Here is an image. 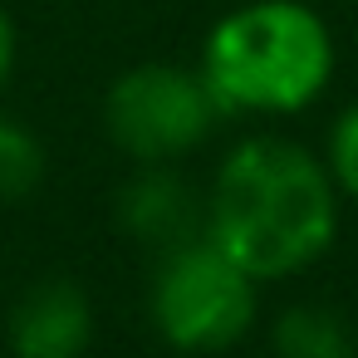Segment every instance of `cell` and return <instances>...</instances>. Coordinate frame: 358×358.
I'll return each instance as SVG.
<instances>
[{
	"label": "cell",
	"instance_id": "6da1fadb",
	"mask_svg": "<svg viewBox=\"0 0 358 358\" xmlns=\"http://www.w3.org/2000/svg\"><path fill=\"white\" fill-rule=\"evenodd\" d=\"M338 231L329 167L285 138H245L216 172L206 236L250 275L280 280L314 265Z\"/></svg>",
	"mask_w": 358,
	"mask_h": 358
},
{
	"label": "cell",
	"instance_id": "7a4b0ae2",
	"mask_svg": "<svg viewBox=\"0 0 358 358\" xmlns=\"http://www.w3.org/2000/svg\"><path fill=\"white\" fill-rule=\"evenodd\" d=\"M334 74V35L304 0H250L201 45V79L221 113H299Z\"/></svg>",
	"mask_w": 358,
	"mask_h": 358
},
{
	"label": "cell",
	"instance_id": "3957f363",
	"mask_svg": "<svg viewBox=\"0 0 358 358\" xmlns=\"http://www.w3.org/2000/svg\"><path fill=\"white\" fill-rule=\"evenodd\" d=\"M152 324L182 353L231 348L255 319V280L201 231L172 250L152 275Z\"/></svg>",
	"mask_w": 358,
	"mask_h": 358
},
{
	"label": "cell",
	"instance_id": "277c9868",
	"mask_svg": "<svg viewBox=\"0 0 358 358\" xmlns=\"http://www.w3.org/2000/svg\"><path fill=\"white\" fill-rule=\"evenodd\" d=\"M221 103L211 99L206 79L177 64H138L113 79L103 99L108 138L138 162H172L206 143Z\"/></svg>",
	"mask_w": 358,
	"mask_h": 358
},
{
	"label": "cell",
	"instance_id": "5b68a950",
	"mask_svg": "<svg viewBox=\"0 0 358 358\" xmlns=\"http://www.w3.org/2000/svg\"><path fill=\"white\" fill-rule=\"evenodd\" d=\"M15 358H79L94 343V304L74 280H40L10 309Z\"/></svg>",
	"mask_w": 358,
	"mask_h": 358
},
{
	"label": "cell",
	"instance_id": "8992f818",
	"mask_svg": "<svg viewBox=\"0 0 358 358\" xmlns=\"http://www.w3.org/2000/svg\"><path fill=\"white\" fill-rule=\"evenodd\" d=\"M118 226L152 250H172L206 231V211L177 172L148 167L118 192Z\"/></svg>",
	"mask_w": 358,
	"mask_h": 358
},
{
	"label": "cell",
	"instance_id": "52a82bcc",
	"mask_svg": "<svg viewBox=\"0 0 358 358\" xmlns=\"http://www.w3.org/2000/svg\"><path fill=\"white\" fill-rule=\"evenodd\" d=\"M275 358H353L348 319L329 304H294L270 329Z\"/></svg>",
	"mask_w": 358,
	"mask_h": 358
},
{
	"label": "cell",
	"instance_id": "ba28073f",
	"mask_svg": "<svg viewBox=\"0 0 358 358\" xmlns=\"http://www.w3.org/2000/svg\"><path fill=\"white\" fill-rule=\"evenodd\" d=\"M45 182V148L40 138L20 123L0 113V201H20Z\"/></svg>",
	"mask_w": 358,
	"mask_h": 358
},
{
	"label": "cell",
	"instance_id": "9c48e42d",
	"mask_svg": "<svg viewBox=\"0 0 358 358\" xmlns=\"http://www.w3.org/2000/svg\"><path fill=\"white\" fill-rule=\"evenodd\" d=\"M329 177H334V187H343L358 201V103L343 108L329 133Z\"/></svg>",
	"mask_w": 358,
	"mask_h": 358
},
{
	"label": "cell",
	"instance_id": "30bf717a",
	"mask_svg": "<svg viewBox=\"0 0 358 358\" xmlns=\"http://www.w3.org/2000/svg\"><path fill=\"white\" fill-rule=\"evenodd\" d=\"M10 69H15V25H10V10L0 6V89H6Z\"/></svg>",
	"mask_w": 358,
	"mask_h": 358
}]
</instances>
